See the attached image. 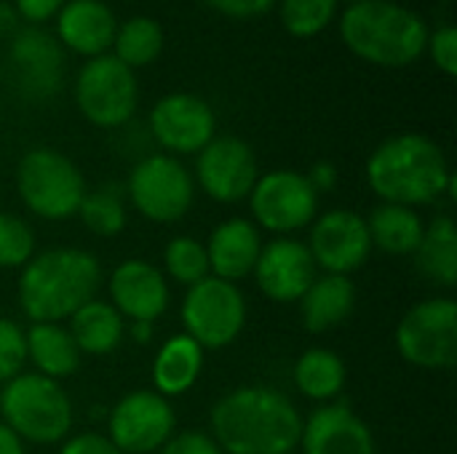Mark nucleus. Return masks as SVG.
<instances>
[{
	"instance_id": "f8f14e48",
	"label": "nucleus",
	"mask_w": 457,
	"mask_h": 454,
	"mask_svg": "<svg viewBox=\"0 0 457 454\" xmlns=\"http://www.w3.org/2000/svg\"><path fill=\"white\" fill-rule=\"evenodd\" d=\"M177 415L155 391L126 393L107 415V439L123 454H153L174 436Z\"/></svg>"
},
{
	"instance_id": "9b49d317",
	"label": "nucleus",
	"mask_w": 457,
	"mask_h": 454,
	"mask_svg": "<svg viewBox=\"0 0 457 454\" xmlns=\"http://www.w3.org/2000/svg\"><path fill=\"white\" fill-rule=\"evenodd\" d=\"M249 209L257 227L281 238L308 227L319 217V193L303 171L276 169L257 177L249 193Z\"/></svg>"
},
{
	"instance_id": "79ce46f5",
	"label": "nucleus",
	"mask_w": 457,
	"mask_h": 454,
	"mask_svg": "<svg viewBox=\"0 0 457 454\" xmlns=\"http://www.w3.org/2000/svg\"><path fill=\"white\" fill-rule=\"evenodd\" d=\"M16 21H19V13L13 11V5L0 0V37L11 35L16 29Z\"/></svg>"
},
{
	"instance_id": "a19ab883",
	"label": "nucleus",
	"mask_w": 457,
	"mask_h": 454,
	"mask_svg": "<svg viewBox=\"0 0 457 454\" xmlns=\"http://www.w3.org/2000/svg\"><path fill=\"white\" fill-rule=\"evenodd\" d=\"M0 454H24V442L0 420Z\"/></svg>"
},
{
	"instance_id": "20e7f679",
	"label": "nucleus",
	"mask_w": 457,
	"mask_h": 454,
	"mask_svg": "<svg viewBox=\"0 0 457 454\" xmlns=\"http://www.w3.org/2000/svg\"><path fill=\"white\" fill-rule=\"evenodd\" d=\"M428 24L394 0H364L340 16V37L359 59L378 67H407L426 54Z\"/></svg>"
},
{
	"instance_id": "aec40b11",
	"label": "nucleus",
	"mask_w": 457,
	"mask_h": 454,
	"mask_svg": "<svg viewBox=\"0 0 457 454\" xmlns=\"http://www.w3.org/2000/svg\"><path fill=\"white\" fill-rule=\"evenodd\" d=\"M204 246L209 257V273L214 278L238 284L252 276L262 252V235L252 219L233 217L220 222Z\"/></svg>"
},
{
	"instance_id": "412c9836",
	"label": "nucleus",
	"mask_w": 457,
	"mask_h": 454,
	"mask_svg": "<svg viewBox=\"0 0 457 454\" xmlns=\"http://www.w3.org/2000/svg\"><path fill=\"white\" fill-rule=\"evenodd\" d=\"M115 13L102 0H67L56 13V35L64 48L80 56H102L115 40Z\"/></svg>"
},
{
	"instance_id": "4468645a",
	"label": "nucleus",
	"mask_w": 457,
	"mask_h": 454,
	"mask_svg": "<svg viewBox=\"0 0 457 454\" xmlns=\"http://www.w3.org/2000/svg\"><path fill=\"white\" fill-rule=\"evenodd\" d=\"M260 177L254 150L238 136H214L195 161V182L217 203L249 198Z\"/></svg>"
},
{
	"instance_id": "ddd939ff",
	"label": "nucleus",
	"mask_w": 457,
	"mask_h": 454,
	"mask_svg": "<svg viewBox=\"0 0 457 454\" xmlns=\"http://www.w3.org/2000/svg\"><path fill=\"white\" fill-rule=\"evenodd\" d=\"M308 252L329 276H348L364 268L372 254V238L367 217L351 209H329L311 222Z\"/></svg>"
},
{
	"instance_id": "f704fd0d",
	"label": "nucleus",
	"mask_w": 457,
	"mask_h": 454,
	"mask_svg": "<svg viewBox=\"0 0 457 454\" xmlns=\"http://www.w3.org/2000/svg\"><path fill=\"white\" fill-rule=\"evenodd\" d=\"M426 51H431L434 64H436L447 78H455L457 75V29L453 27V24L436 27L434 32H428Z\"/></svg>"
},
{
	"instance_id": "39448f33",
	"label": "nucleus",
	"mask_w": 457,
	"mask_h": 454,
	"mask_svg": "<svg viewBox=\"0 0 457 454\" xmlns=\"http://www.w3.org/2000/svg\"><path fill=\"white\" fill-rule=\"evenodd\" d=\"M0 420L29 444H56L72 431L67 391L37 372H21L0 388Z\"/></svg>"
},
{
	"instance_id": "b1692460",
	"label": "nucleus",
	"mask_w": 457,
	"mask_h": 454,
	"mask_svg": "<svg viewBox=\"0 0 457 454\" xmlns=\"http://www.w3.org/2000/svg\"><path fill=\"white\" fill-rule=\"evenodd\" d=\"M67 332L72 334L80 356H107L120 348L126 337V318L102 300H91L70 316Z\"/></svg>"
},
{
	"instance_id": "f257e3e1",
	"label": "nucleus",
	"mask_w": 457,
	"mask_h": 454,
	"mask_svg": "<svg viewBox=\"0 0 457 454\" xmlns=\"http://www.w3.org/2000/svg\"><path fill=\"white\" fill-rule=\"evenodd\" d=\"M209 425L222 454H292L300 447L303 415L281 391L244 385L212 407Z\"/></svg>"
},
{
	"instance_id": "6e6552de",
	"label": "nucleus",
	"mask_w": 457,
	"mask_h": 454,
	"mask_svg": "<svg viewBox=\"0 0 457 454\" xmlns=\"http://www.w3.org/2000/svg\"><path fill=\"white\" fill-rule=\"evenodd\" d=\"M131 206L155 225L179 222L195 201V179L169 153H153L142 158L126 182Z\"/></svg>"
},
{
	"instance_id": "0eeeda50",
	"label": "nucleus",
	"mask_w": 457,
	"mask_h": 454,
	"mask_svg": "<svg viewBox=\"0 0 457 454\" xmlns=\"http://www.w3.org/2000/svg\"><path fill=\"white\" fill-rule=\"evenodd\" d=\"M399 356L426 372H445L457 364V302L431 297L412 305L396 326Z\"/></svg>"
},
{
	"instance_id": "c85d7f7f",
	"label": "nucleus",
	"mask_w": 457,
	"mask_h": 454,
	"mask_svg": "<svg viewBox=\"0 0 457 454\" xmlns=\"http://www.w3.org/2000/svg\"><path fill=\"white\" fill-rule=\"evenodd\" d=\"M115 59L129 70L155 62L163 51V27L150 16H131L115 29Z\"/></svg>"
},
{
	"instance_id": "2eb2a0df",
	"label": "nucleus",
	"mask_w": 457,
	"mask_h": 454,
	"mask_svg": "<svg viewBox=\"0 0 457 454\" xmlns=\"http://www.w3.org/2000/svg\"><path fill=\"white\" fill-rule=\"evenodd\" d=\"M150 131L169 155H198L217 136V118L195 94H166L150 112Z\"/></svg>"
},
{
	"instance_id": "5701e85b",
	"label": "nucleus",
	"mask_w": 457,
	"mask_h": 454,
	"mask_svg": "<svg viewBox=\"0 0 457 454\" xmlns=\"http://www.w3.org/2000/svg\"><path fill=\"white\" fill-rule=\"evenodd\" d=\"M206 351L185 332L169 337L153 359V391L163 399L185 396L204 372Z\"/></svg>"
},
{
	"instance_id": "9d476101",
	"label": "nucleus",
	"mask_w": 457,
	"mask_h": 454,
	"mask_svg": "<svg viewBox=\"0 0 457 454\" xmlns=\"http://www.w3.org/2000/svg\"><path fill=\"white\" fill-rule=\"evenodd\" d=\"M139 86L134 70L112 54L88 59L75 78V104L80 115L99 128H118L137 112Z\"/></svg>"
},
{
	"instance_id": "4c0bfd02",
	"label": "nucleus",
	"mask_w": 457,
	"mask_h": 454,
	"mask_svg": "<svg viewBox=\"0 0 457 454\" xmlns=\"http://www.w3.org/2000/svg\"><path fill=\"white\" fill-rule=\"evenodd\" d=\"M204 3L230 19H257L276 5V0H204Z\"/></svg>"
},
{
	"instance_id": "a211bd4d",
	"label": "nucleus",
	"mask_w": 457,
	"mask_h": 454,
	"mask_svg": "<svg viewBox=\"0 0 457 454\" xmlns=\"http://www.w3.org/2000/svg\"><path fill=\"white\" fill-rule=\"evenodd\" d=\"M303 454H375L370 425L343 401L321 404L303 420Z\"/></svg>"
},
{
	"instance_id": "a878e982",
	"label": "nucleus",
	"mask_w": 457,
	"mask_h": 454,
	"mask_svg": "<svg viewBox=\"0 0 457 454\" xmlns=\"http://www.w3.org/2000/svg\"><path fill=\"white\" fill-rule=\"evenodd\" d=\"M367 227H370L372 249L378 246L386 254L407 257V254H415V249L423 238L426 222L420 219V214L415 209L396 206V203H380L367 217Z\"/></svg>"
},
{
	"instance_id": "58836bf2",
	"label": "nucleus",
	"mask_w": 457,
	"mask_h": 454,
	"mask_svg": "<svg viewBox=\"0 0 457 454\" xmlns=\"http://www.w3.org/2000/svg\"><path fill=\"white\" fill-rule=\"evenodd\" d=\"M64 3L67 0H13V11L27 21L40 24V21H48L51 16H56Z\"/></svg>"
},
{
	"instance_id": "473e14b6",
	"label": "nucleus",
	"mask_w": 457,
	"mask_h": 454,
	"mask_svg": "<svg viewBox=\"0 0 457 454\" xmlns=\"http://www.w3.org/2000/svg\"><path fill=\"white\" fill-rule=\"evenodd\" d=\"M35 257V230L27 219L0 211V268L21 270Z\"/></svg>"
},
{
	"instance_id": "dca6fc26",
	"label": "nucleus",
	"mask_w": 457,
	"mask_h": 454,
	"mask_svg": "<svg viewBox=\"0 0 457 454\" xmlns=\"http://www.w3.org/2000/svg\"><path fill=\"white\" fill-rule=\"evenodd\" d=\"M316 262L308 246L297 238L281 235L262 244L260 260L252 270L257 289L273 302H300L316 281Z\"/></svg>"
},
{
	"instance_id": "c03bdc74",
	"label": "nucleus",
	"mask_w": 457,
	"mask_h": 454,
	"mask_svg": "<svg viewBox=\"0 0 457 454\" xmlns=\"http://www.w3.org/2000/svg\"><path fill=\"white\" fill-rule=\"evenodd\" d=\"M337 3H345V5H356V3H364V0H337Z\"/></svg>"
},
{
	"instance_id": "bb28decb",
	"label": "nucleus",
	"mask_w": 457,
	"mask_h": 454,
	"mask_svg": "<svg viewBox=\"0 0 457 454\" xmlns=\"http://www.w3.org/2000/svg\"><path fill=\"white\" fill-rule=\"evenodd\" d=\"M415 262H418V270L439 284V286H447L453 289L457 284V227L453 222V217L442 214V217H434L426 230H423V238L415 249Z\"/></svg>"
},
{
	"instance_id": "f3484780",
	"label": "nucleus",
	"mask_w": 457,
	"mask_h": 454,
	"mask_svg": "<svg viewBox=\"0 0 457 454\" xmlns=\"http://www.w3.org/2000/svg\"><path fill=\"white\" fill-rule=\"evenodd\" d=\"M110 305L134 321H158L171 302L169 278L163 270L147 260H126L110 273Z\"/></svg>"
},
{
	"instance_id": "7ed1b4c3",
	"label": "nucleus",
	"mask_w": 457,
	"mask_h": 454,
	"mask_svg": "<svg viewBox=\"0 0 457 454\" xmlns=\"http://www.w3.org/2000/svg\"><path fill=\"white\" fill-rule=\"evenodd\" d=\"M453 169L442 147L423 134H396L380 142L367 161V185L380 203L407 209L447 195Z\"/></svg>"
},
{
	"instance_id": "7c9ffc66",
	"label": "nucleus",
	"mask_w": 457,
	"mask_h": 454,
	"mask_svg": "<svg viewBox=\"0 0 457 454\" xmlns=\"http://www.w3.org/2000/svg\"><path fill=\"white\" fill-rule=\"evenodd\" d=\"M163 276L177 281L179 286H195L198 281L209 278V257L206 246L193 235L171 238L163 249Z\"/></svg>"
},
{
	"instance_id": "6ab92c4d",
	"label": "nucleus",
	"mask_w": 457,
	"mask_h": 454,
	"mask_svg": "<svg viewBox=\"0 0 457 454\" xmlns=\"http://www.w3.org/2000/svg\"><path fill=\"white\" fill-rule=\"evenodd\" d=\"M11 62L19 72L21 88L29 96L46 99L59 91L64 54L59 40L51 37L46 29L29 27L16 32V37L11 40Z\"/></svg>"
},
{
	"instance_id": "393cba45",
	"label": "nucleus",
	"mask_w": 457,
	"mask_h": 454,
	"mask_svg": "<svg viewBox=\"0 0 457 454\" xmlns=\"http://www.w3.org/2000/svg\"><path fill=\"white\" fill-rule=\"evenodd\" d=\"M80 351L62 324H32L27 329V361L51 380H64L80 369Z\"/></svg>"
},
{
	"instance_id": "1a4fd4ad",
	"label": "nucleus",
	"mask_w": 457,
	"mask_h": 454,
	"mask_svg": "<svg viewBox=\"0 0 457 454\" xmlns=\"http://www.w3.org/2000/svg\"><path fill=\"white\" fill-rule=\"evenodd\" d=\"M179 316L190 340H195L204 351H222L244 332L246 300L238 284L209 276L187 289Z\"/></svg>"
},
{
	"instance_id": "37998d69",
	"label": "nucleus",
	"mask_w": 457,
	"mask_h": 454,
	"mask_svg": "<svg viewBox=\"0 0 457 454\" xmlns=\"http://www.w3.org/2000/svg\"><path fill=\"white\" fill-rule=\"evenodd\" d=\"M129 334L137 340V345H150V340H153V324H147V321H134L131 329H129Z\"/></svg>"
},
{
	"instance_id": "c756f323",
	"label": "nucleus",
	"mask_w": 457,
	"mask_h": 454,
	"mask_svg": "<svg viewBox=\"0 0 457 454\" xmlns=\"http://www.w3.org/2000/svg\"><path fill=\"white\" fill-rule=\"evenodd\" d=\"M75 217L83 222L88 233L99 238H115L126 230V222H129L126 198L115 185H102L83 195Z\"/></svg>"
},
{
	"instance_id": "2f4dec72",
	"label": "nucleus",
	"mask_w": 457,
	"mask_h": 454,
	"mask_svg": "<svg viewBox=\"0 0 457 454\" xmlns=\"http://www.w3.org/2000/svg\"><path fill=\"white\" fill-rule=\"evenodd\" d=\"M337 13V0H281V24L295 37L321 35Z\"/></svg>"
},
{
	"instance_id": "cd10ccee",
	"label": "nucleus",
	"mask_w": 457,
	"mask_h": 454,
	"mask_svg": "<svg viewBox=\"0 0 457 454\" xmlns=\"http://www.w3.org/2000/svg\"><path fill=\"white\" fill-rule=\"evenodd\" d=\"M292 380H295V388L305 399L329 404L343 393L345 380H348V369H345V361L335 351L311 348L295 361Z\"/></svg>"
},
{
	"instance_id": "ea45409f",
	"label": "nucleus",
	"mask_w": 457,
	"mask_h": 454,
	"mask_svg": "<svg viewBox=\"0 0 457 454\" xmlns=\"http://www.w3.org/2000/svg\"><path fill=\"white\" fill-rule=\"evenodd\" d=\"M308 177V182H311V187L321 195V193H329V190H335L337 187V169H335V163H329V161H319V163H313L311 166V171L305 174Z\"/></svg>"
},
{
	"instance_id": "e433bc0d",
	"label": "nucleus",
	"mask_w": 457,
	"mask_h": 454,
	"mask_svg": "<svg viewBox=\"0 0 457 454\" xmlns=\"http://www.w3.org/2000/svg\"><path fill=\"white\" fill-rule=\"evenodd\" d=\"M59 454H123L102 433H75L67 436Z\"/></svg>"
},
{
	"instance_id": "4be33fe9",
	"label": "nucleus",
	"mask_w": 457,
	"mask_h": 454,
	"mask_svg": "<svg viewBox=\"0 0 457 454\" xmlns=\"http://www.w3.org/2000/svg\"><path fill=\"white\" fill-rule=\"evenodd\" d=\"M356 308V286L348 276H316L308 292L300 297V316L311 334L337 329L351 318Z\"/></svg>"
},
{
	"instance_id": "423d86ee",
	"label": "nucleus",
	"mask_w": 457,
	"mask_h": 454,
	"mask_svg": "<svg viewBox=\"0 0 457 454\" xmlns=\"http://www.w3.org/2000/svg\"><path fill=\"white\" fill-rule=\"evenodd\" d=\"M16 193L29 214L64 222L78 214L88 187L72 158L54 147H32L16 166Z\"/></svg>"
},
{
	"instance_id": "72a5a7b5",
	"label": "nucleus",
	"mask_w": 457,
	"mask_h": 454,
	"mask_svg": "<svg viewBox=\"0 0 457 454\" xmlns=\"http://www.w3.org/2000/svg\"><path fill=\"white\" fill-rule=\"evenodd\" d=\"M27 367V332L0 316V383L13 380Z\"/></svg>"
},
{
	"instance_id": "f03ea898",
	"label": "nucleus",
	"mask_w": 457,
	"mask_h": 454,
	"mask_svg": "<svg viewBox=\"0 0 457 454\" xmlns=\"http://www.w3.org/2000/svg\"><path fill=\"white\" fill-rule=\"evenodd\" d=\"M102 284L99 260L78 246H56L35 254L19 276L16 300L32 324H62L94 300Z\"/></svg>"
},
{
	"instance_id": "c9c22d12",
	"label": "nucleus",
	"mask_w": 457,
	"mask_h": 454,
	"mask_svg": "<svg viewBox=\"0 0 457 454\" xmlns=\"http://www.w3.org/2000/svg\"><path fill=\"white\" fill-rule=\"evenodd\" d=\"M158 454H222V450L214 444V439L209 433L201 431H182L174 433Z\"/></svg>"
}]
</instances>
